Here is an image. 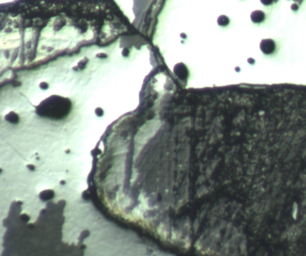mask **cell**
Masks as SVG:
<instances>
[{
  "instance_id": "6da1fadb",
  "label": "cell",
  "mask_w": 306,
  "mask_h": 256,
  "mask_svg": "<svg viewBox=\"0 0 306 256\" xmlns=\"http://www.w3.org/2000/svg\"><path fill=\"white\" fill-rule=\"evenodd\" d=\"M70 99L62 96L53 95L43 101L36 108L37 114L43 117L53 119H61L71 110Z\"/></svg>"
},
{
  "instance_id": "7a4b0ae2",
  "label": "cell",
  "mask_w": 306,
  "mask_h": 256,
  "mask_svg": "<svg viewBox=\"0 0 306 256\" xmlns=\"http://www.w3.org/2000/svg\"><path fill=\"white\" fill-rule=\"evenodd\" d=\"M260 48L264 53L266 55H270L273 53L275 50V43L271 39L263 40L261 43Z\"/></svg>"
},
{
  "instance_id": "3957f363",
  "label": "cell",
  "mask_w": 306,
  "mask_h": 256,
  "mask_svg": "<svg viewBox=\"0 0 306 256\" xmlns=\"http://www.w3.org/2000/svg\"><path fill=\"white\" fill-rule=\"evenodd\" d=\"M266 18L265 13L261 10H255L250 14V19L255 24L263 22Z\"/></svg>"
},
{
  "instance_id": "277c9868",
  "label": "cell",
  "mask_w": 306,
  "mask_h": 256,
  "mask_svg": "<svg viewBox=\"0 0 306 256\" xmlns=\"http://www.w3.org/2000/svg\"><path fill=\"white\" fill-rule=\"evenodd\" d=\"M5 119L7 121L10 122V123H18L19 122V117L18 115L16 113H15L14 112H10L8 114L6 115Z\"/></svg>"
},
{
  "instance_id": "5b68a950",
  "label": "cell",
  "mask_w": 306,
  "mask_h": 256,
  "mask_svg": "<svg viewBox=\"0 0 306 256\" xmlns=\"http://www.w3.org/2000/svg\"><path fill=\"white\" fill-rule=\"evenodd\" d=\"M218 24L221 27H225L227 26L230 23V19L229 18L225 16V15H221L218 17L217 20Z\"/></svg>"
},
{
  "instance_id": "8992f818",
  "label": "cell",
  "mask_w": 306,
  "mask_h": 256,
  "mask_svg": "<svg viewBox=\"0 0 306 256\" xmlns=\"http://www.w3.org/2000/svg\"><path fill=\"white\" fill-rule=\"evenodd\" d=\"M260 1L264 5H270L275 2V0H260Z\"/></svg>"
},
{
  "instance_id": "52a82bcc",
  "label": "cell",
  "mask_w": 306,
  "mask_h": 256,
  "mask_svg": "<svg viewBox=\"0 0 306 256\" xmlns=\"http://www.w3.org/2000/svg\"><path fill=\"white\" fill-rule=\"evenodd\" d=\"M95 113L98 116H102L104 114V111L101 108H97L95 110Z\"/></svg>"
},
{
  "instance_id": "ba28073f",
  "label": "cell",
  "mask_w": 306,
  "mask_h": 256,
  "mask_svg": "<svg viewBox=\"0 0 306 256\" xmlns=\"http://www.w3.org/2000/svg\"><path fill=\"white\" fill-rule=\"evenodd\" d=\"M291 8L293 10V11H297L299 9V5L297 4V3H294L291 5Z\"/></svg>"
},
{
  "instance_id": "9c48e42d",
  "label": "cell",
  "mask_w": 306,
  "mask_h": 256,
  "mask_svg": "<svg viewBox=\"0 0 306 256\" xmlns=\"http://www.w3.org/2000/svg\"><path fill=\"white\" fill-rule=\"evenodd\" d=\"M40 87L42 89H47L49 88V85L47 83H46V82H43V83H41L40 84Z\"/></svg>"
},
{
  "instance_id": "30bf717a",
  "label": "cell",
  "mask_w": 306,
  "mask_h": 256,
  "mask_svg": "<svg viewBox=\"0 0 306 256\" xmlns=\"http://www.w3.org/2000/svg\"><path fill=\"white\" fill-rule=\"evenodd\" d=\"M293 1H294V0H293Z\"/></svg>"
}]
</instances>
